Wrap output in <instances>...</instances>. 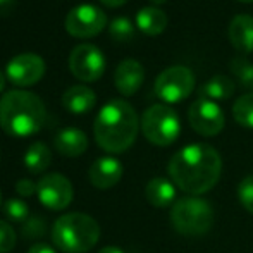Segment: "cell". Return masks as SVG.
I'll return each instance as SVG.
<instances>
[{"label":"cell","instance_id":"7","mask_svg":"<svg viewBox=\"0 0 253 253\" xmlns=\"http://www.w3.org/2000/svg\"><path fill=\"white\" fill-rule=\"evenodd\" d=\"M155 95L166 103H179L186 100L195 90V76L190 67L172 66L159 74L153 84Z\"/></svg>","mask_w":253,"mask_h":253},{"label":"cell","instance_id":"4","mask_svg":"<svg viewBox=\"0 0 253 253\" xmlns=\"http://www.w3.org/2000/svg\"><path fill=\"white\" fill-rule=\"evenodd\" d=\"M100 226L93 217L81 212H71L59 217L53 224L52 240L59 250L66 253H86L97 245Z\"/></svg>","mask_w":253,"mask_h":253},{"label":"cell","instance_id":"2","mask_svg":"<svg viewBox=\"0 0 253 253\" xmlns=\"http://www.w3.org/2000/svg\"><path fill=\"white\" fill-rule=\"evenodd\" d=\"M140 131L136 110L126 100H110L100 109L93 124L98 147L109 153H123L134 143Z\"/></svg>","mask_w":253,"mask_h":253},{"label":"cell","instance_id":"18","mask_svg":"<svg viewBox=\"0 0 253 253\" xmlns=\"http://www.w3.org/2000/svg\"><path fill=\"white\" fill-rule=\"evenodd\" d=\"M145 197L150 205L166 209L170 203H176V184L166 177H153L145 186Z\"/></svg>","mask_w":253,"mask_h":253},{"label":"cell","instance_id":"29","mask_svg":"<svg viewBox=\"0 0 253 253\" xmlns=\"http://www.w3.org/2000/svg\"><path fill=\"white\" fill-rule=\"evenodd\" d=\"M37 190H38V186H37V183H33L31 179H19L17 181V184H16V191H17V195L19 197H33L35 193H37Z\"/></svg>","mask_w":253,"mask_h":253},{"label":"cell","instance_id":"8","mask_svg":"<svg viewBox=\"0 0 253 253\" xmlns=\"http://www.w3.org/2000/svg\"><path fill=\"white\" fill-rule=\"evenodd\" d=\"M64 26L71 37L90 38L98 35L107 26V16L100 7L91 5V3H81L67 12Z\"/></svg>","mask_w":253,"mask_h":253},{"label":"cell","instance_id":"10","mask_svg":"<svg viewBox=\"0 0 253 253\" xmlns=\"http://www.w3.org/2000/svg\"><path fill=\"white\" fill-rule=\"evenodd\" d=\"M188 121L202 136H217L226 126V116L219 103L205 98H198L191 103L188 110Z\"/></svg>","mask_w":253,"mask_h":253},{"label":"cell","instance_id":"3","mask_svg":"<svg viewBox=\"0 0 253 253\" xmlns=\"http://www.w3.org/2000/svg\"><path fill=\"white\" fill-rule=\"evenodd\" d=\"M45 103L26 90H10L0 98V127L12 136H31L43 127Z\"/></svg>","mask_w":253,"mask_h":253},{"label":"cell","instance_id":"12","mask_svg":"<svg viewBox=\"0 0 253 253\" xmlns=\"http://www.w3.org/2000/svg\"><path fill=\"white\" fill-rule=\"evenodd\" d=\"M38 198L47 209L50 210H64L71 205L74 197V190L71 181L62 174H47L38 181Z\"/></svg>","mask_w":253,"mask_h":253},{"label":"cell","instance_id":"5","mask_svg":"<svg viewBox=\"0 0 253 253\" xmlns=\"http://www.w3.org/2000/svg\"><path fill=\"white\" fill-rule=\"evenodd\" d=\"M170 222L179 234L203 236L213 224V209L200 197H184L176 200L170 209Z\"/></svg>","mask_w":253,"mask_h":253},{"label":"cell","instance_id":"21","mask_svg":"<svg viewBox=\"0 0 253 253\" xmlns=\"http://www.w3.org/2000/svg\"><path fill=\"white\" fill-rule=\"evenodd\" d=\"M23 162L31 174L45 172L52 164L50 148L45 143H42V141H35V143H31L30 147H28V150L23 157Z\"/></svg>","mask_w":253,"mask_h":253},{"label":"cell","instance_id":"36","mask_svg":"<svg viewBox=\"0 0 253 253\" xmlns=\"http://www.w3.org/2000/svg\"><path fill=\"white\" fill-rule=\"evenodd\" d=\"M238 2H243V3H252L253 0H238Z\"/></svg>","mask_w":253,"mask_h":253},{"label":"cell","instance_id":"17","mask_svg":"<svg viewBox=\"0 0 253 253\" xmlns=\"http://www.w3.org/2000/svg\"><path fill=\"white\" fill-rule=\"evenodd\" d=\"M97 103V97H95L93 90L84 84H76L71 86L69 90H66V93L62 95V105L66 110H69L71 114H86Z\"/></svg>","mask_w":253,"mask_h":253},{"label":"cell","instance_id":"1","mask_svg":"<svg viewBox=\"0 0 253 253\" xmlns=\"http://www.w3.org/2000/svg\"><path fill=\"white\" fill-rule=\"evenodd\" d=\"M167 172L179 190L191 197H198L219 183L222 174V159L210 145H186L170 157Z\"/></svg>","mask_w":253,"mask_h":253},{"label":"cell","instance_id":"33","mask_svg":"<svg viewBox=\"0 0 253 253\" xmlns=\"http://www.w3.org/2000/svg\"><path fill=\"white\" fill-rule=\"evenodd\" d=\"M98 253H124L121 248H117V247H105V248H102Z\"/></svg>","mask_w":253,"mask_h":253},{"label":"cell","instance_id":"6","mask_svg":"<svg viewBox=\"0 0 253 253\" xmlns=\"http://www.w3.org/2000/svg\"><path fill=\"white\" fill-rule=\"evenodd\" d=\"M143 136L157 147H169L179 138L181 123L176 110L166 103H155L148 107L141 117Z\"/></svg>","mask_w":253,"mask_h":253},{"label":"cell","instance_id":"15","mask_svg":"<svg viewBox=\"0 0 253 253\" xmlns=\"http://www.w3.org/2000/svg\"><path fill=\"white\" fill-rule=\"evenodd\" d=\"M229 40L233 47L241 53L253 52V17L248 14H238L229 23Z\"/></svg>","mask_w":253,"mask_h":253},{"label":"cell","instance_id":"32","mask_svg":"<svg viewBox=\"0 0 253 253\" xmlns=\"http://www.w3.org/2000/svg\"><path fill=\"white\" fill-rule=\"evenodd\" d=\"M105 7H121L127 2V0H100Z\"/></svg>","mask_w":253,"mask_h":253},{"label":"cell","instance_id":"31","mask_svg":"<svg viewBox=\"0 0 253 253\" xmlns=\"http://www.w3.org/2000/svg\"><path fill=\"white\" fill-rule=\"evenodd\" d=\"M28 253H55V250L45 243H38V245H33V247L28 250Z\"/></svg>","mask_w":253,"mask_h":253},{"label":"cell","instance_id":"35","mask_svg":"<svg viewBox=\"0 0 253 253\" xmlns=\"http://www.w3.org/2000/svg\"><path fill=\"white\" fill-rule=\"evenodd\" d=\"M152 3H155V5H160V3H166L167 0H150Z\"/></svg>","mask_w":253,"mask_h":253},{"label":"cell","instance_id":"28","mask_svg":"<svg viewBox=\"0 0 253 253\" xmlns=\"http://www.w3.org/2000/svg\"><path fill=\"white\" fill-rule=\"evenodd\" d=\"M23 234L28 240H37L45 234V220L42 217H30L23 224Z\"/></svg>","mask_w":253,"mask_h":253},{"label":"cell","instance_id":"34","mask_svg":"<svg viewBox=\"0 0 253 253\" xmlns=\"http://www.w3.org/2000/svg\"><path fill=\"white\" fill-rule=\"evenodd\" d=\"M5 81H7V76L0 71V93H2L3 88H5Z\"/></svg>","mask_w":253,"mask_h":253},{"label":"cell","instance_id":"27","mask_svg":"<svg viewBox=\"0 0 253 253\" xmlns=\"http://www.w3.org/2000/svg\"><path fill=\"white\" fill-rule=\"evenodd\" d=\"M16 231L12 229L9 222L0 220V253H10L16 247Z\"/></svg>","mask_w":253,"mask_h":253},{"label":"cell","instance_id":"9","mask_svg":"<svg viewBox=\"0 0 253 253\" xmlns=\"http://www.w3.org/2000/svg\"><path fill=\"white\" fill-rule=\"evenodd\" d=\"M69 69L80 81L93 83L105 73V57L102 50L91 43H81L69 55Z\"/></svg>","mask_w":253,"mask_h":253},{"label":"cell","instance_id":"22","mask_svg":"<svg viewBox=\"0 0 253 253\" xmlns=\"http://www.w3.org/2000/svg\"><path fill=\"white\" fill-rule=\"evenodd\" d=\"M233 117L240 126L253 129V93H245L234 102Z\"/></svg>","mask_w":253,"mask_h":253},{"label":"cell","instance_id":"14","mask_svg":"<svg viewBox=\"0 0 253 253\" xmlns=\"http://www.w3.org/2000/svg\"><path fill=\"white\" fill-rule=\"evenodd\" d=\"M123 164L116 157H100L97 159L90 167V183L98 190H109L116 186L123 177Z\"/></svg>","mask_w":253,"mask_h":253},{"label":"cell","instance_id":"19","mask_svg":"<svg viewBox=\"0 0 253 253\" xmlns=\"http://www.w3.org/2000/svg\"><path fill=\"white\" fill-rule=\"evenodd\" d=\"M167 24H169V17L159 7H143L136 14L138 30L147 37H157V35L164 33Z\"/></svg>","mask_w":253,"mask_h":253},{"label":"cell","instance_id":"20","mask_svg":"<svg viewBox=\"0 0 253 253\" xmlns=\"http://www.w3.org/2000/svg\"><path fill=\"white\" fill-rule=\"evenodd\" d=\"M234 90H236V84H234V81L231 78L217 74V76L210 78L209 81H205L202 84L200 90H198V98H205V100H212V102H222L233 97Z\"/></svg>","mask_w":253,"mask_h":253},{"label":"cell","instance_id":"13","mask_svg":"<svg viewBox=\"0 0 253 253\" xmlns=\"http://www.w3.org/2000/svg\"><path fill=\"white\" fill-rule=\"evenodd\" d=\"M145 80V69L138 60L126 59L116 67L114 73V83L121 95L131 97L141 88Z\"/></svg>","mask_w":253,"mask_h":253},{"label":"cell","instance_id":"26","mask_svg":"<svg viewBox=\"0 0 253 253\" xmlns=\"http://www.w3.org/2000/svg\"><path fill=\"white\" fill-rule=\"evenodd\" d=\"M238 200L245 210L253 213V176H247L241 179L238 186Z\"/></svg>","mask_w":253,"mask_h":253},{"label":"cell","instance_id":"30","mask_svg":"<svg viewBox=\"0 0 253 253\" xmlns=\"http://www.w3.org/2000/svg\"><path fill=\"white\" fill-rule=\"evenodd\" d=\"M14 7H16V0H0V16L12 12Z\"/></svg>","mask_w":253,"mask_h":253},{"label":"cell","instance_id":"16","mask_svg":"<svg viewBox=\"0 0 253 253\" xmlns=\"http://www.w3.org/2000/svg\"><path fill=\"white\" fill-rule=\"evenodd\" d=\"M53 147L64 157H80L86 152L88 138L78 127H66V129H60L55 134Z\"/></svg>","mask_w":253,"mask_h":253},{"label":"cell","instance_id":"25","mask_svg":"<svg viewBox=\"0 0 253 253\" xmlns=\"http://www.w3.org/2000/svg\"><path fill=\"white\" fill-rule=\"evenodd\" d=\"M109 33L116 42H129L134 37V26L127 17H116L109 24Z\"/></svg>","mask_w":253,"mask_h":253},{"label":"cell","instance_id":"24","mask_svg":"<svg viewBox=\"0 0 253 253\" xmlns=\"http://www.w3.org/2000/svg\"><path fill=\"white\" fill-rule=\"evenodd\" d=\"M3 213L12 222L24 224L30 219V207L26 205V202L19 200V198H9L3 203Z\"/></svg>","mask_w":253,"mask_h":253},{"label":"cell","instance_id":"37","mask_svg":"<svg viewBox=\"0 0 253 253\" xmlns=\"http://www.w3.org/2000/svg\"><path fill=\"white\" fill-rule=\"evenodd\" d=\"M0 205H2V195H0Z\"/></svg>","mask_w":253,"mask_h":253},{"label":"cell","instance_id":"11","mask_svg":"<svg viewBox=\"0 0 253 253\" xmlns=\"http://www.w3.org/2000/svg\"><path fill=\"white\" fill-rule=\"evenodd\" d=\"M45 60L33 52L17 53L7 62L5 76L16 86H33L43 78Z\"/></svg>","mask_w":253,"mask_h":253},{"label":"cell","instance_id":"23","mask_svg":"<svg viewBox=\"0 0 253 253\" xmlns=\"http://www.w3.org/2000/svg\"><path fill=\"white\" fill-rule=\"evenodd\" d=\"M231 73L240 81L241 86L253 90V64L243 57H236L231 60Z\"/></svg>","mask_w":253,"mask_h":253}]
</instances>
